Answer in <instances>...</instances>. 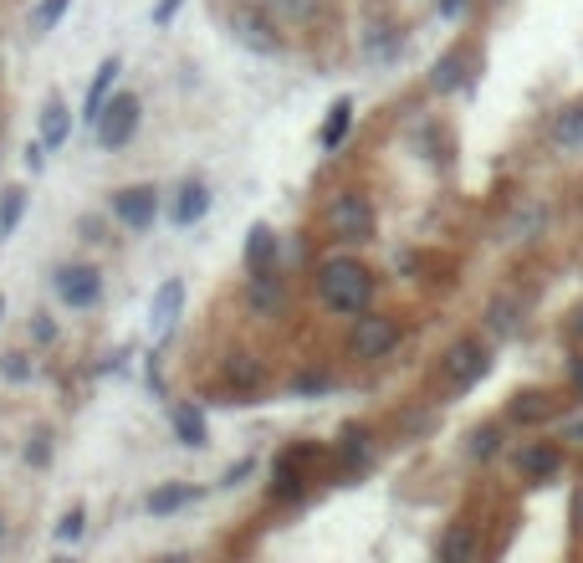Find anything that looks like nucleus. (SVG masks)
Instances as JSON below:
<instances>
[{"instance_id":"22","label":"nucleus","mask_w":583,"mask_h":563,"mask_svg":"<svg viewBox=\"0 0 583 563\" xmlns=\"http://www.w3.org/2000/svg\"><path fill=\"white\" fill-rule=\"evenodd\" d=\"M67 6H72V0H41V6L31 11V31H36V36H47V31L67 16Z\"/></svg>"},{"instance_id":"31","label":"nucleus","mask_w":583,"mask_h":563,"mask_svg":"<svg viewBox=\"0 0 583 563\" xmlns=\"http://www.w3.org/2000/svg\"><path fill=\"white\" fill-rule=\"evenodd\" d=\"M179 6H185V0H159V6H154V26H169Z\"/></svg>"},{"instance_id":"34","label":"nucleus","mask_w":583,"mask_h":563,"mask_svg":"<svg viewBox=\"0 0 583 563\" xmlns=\"http://www.w3.org/2000/svg\"><path fill=\"white\" fill-rule=\"evenodd\" d=\"M466 11V0H440V16H461Z\"/></svg>"},{"instance_id":"28","label":"nucleus","mask_w":583,"mask_h":563,"mask_svg":"<svg viewBox=\"0 0 583 563\" xmlns=\"http://www.w3.org/2000/svg\"><path fill=\"white\" fill-rule=\"evenodd\" d=\"M497 441H502V436H497V425L476 430V436H471V456H476V461H486L491 451H497Z\"/></svg>"},{"instance_id":"26","label":"nucleus","mask_w":583,"mask_h":563,"mask_svg":"<svg viewBox=\"0 0 583 563\" xmlns=\"http://www.w3.org/2000/svg\"><path fill=\"white\" fill-rule=\"evenodd\" d=\"M272 6H277L287 21H312V16H318L323 0H272Z\"/></svg>"},{"instance_id":"30","label":"nucleus","mask_w":583,"mask_h":563,"mask_svg":"<svg viewBox=\"0 0 583 563\" xmlns=\"http://www.w3.org/2000/svg\"><path fill=\"white\" fill-rule=\"evenodd\" d=\"M82 523H87L82 507H72V512L62 517V523H57V538H62V543H77V538H82Z\"/></svg>"},{"instance_id":"32","label":"nucleus","mask_w":583,"mask_h":563,"mask_svg":"<svg viewBox=\"0 0 583 563\" xmlns=\"http://www.w3.org/2000/svg\"><path fill=\"white\" fill-rule=\"evenodd\" d=\"M364 430H348V436H343V456H364Z\"/></svg>"},{"instance_id":"13","label":"nucleus","mask_w":583,"mask_h":563,"mask_svg":"<svg viewBox=\"0 0 583 563\" xmlns=\"http://www.w3.org/2000/svg\"><path fill=\"white\" fill-rule=\"evenodd\" d=\"M466 67H471L466 52H445V57L435 62V72H430V88H435V93H456L461 82H466Z\"/></svg>"},{"instance_id":"33","label":"nucleus","mask_w":583,"mask_h":563,"mask_svg":"<svg viewBox=\"0 0 583 563\" xmlns=\"http://www.w3.org/2000/svg\"><path fill=\"white\" fill-rule=\"evenodd\" d=\"M47 456H52V451H47V436H36V441L26 446V461H36V466H47Z\"/></svg>"},{"instance_id":"1","label":"nucleus","mask_w":583,"mask_h":563,"mask_svg":"<svg viewBox=\"0 0 583 563\" xmlns=\"http://www.w3.org/2000/svg\"><path fill=\"white\" fill-rule=\"evenodd\" d=\"M318 297L328 302L333 313H348L358 318L369 308V297H374V277L353 262V256H333V262L318 267Z\"/></svg>"},{"instance_id":"27","label":"nucleus","mask_w":583,"mask_h":563,"mask_svg":"<svg viewBox=\"0 0 583 563\" xmlns=\"http://www.w3.org/2000/svg\"><path fill=\"white\" fill-rule=\"evenodd\" d=\"M226 379H231V384H256V379H261V369H256L246 354H236V359L226 364Z\"/></svg>"},{"instance_id":"21","label":"nucleus","mask_w":583,"mask_h":563,"mask_svg":"<svg viewBox=\"0 0 583 563\" xmlns=\"http://www.w3.org/2000/svg\"><path fill=\"white\" fill-rule=\"evenodd\" d=\"M185 502H195V487H159V492L149 497V512H154V517H169V512H179Z\"/></svg>"},{"instance_id":"6","label":"nucleus","mask_w":583,"mask_h":563,"mask_svg":"<svg viewBox=\"0 0 583 563\" xmlns=\"http://www.w3.org/2000/svg\"><path fill=\"white\" fill-rule=\"evenodd\" d=\"M440 369H445V379H451L456 389H466V384H476V379L486 374V349H481L476 338H461V343H451V349H445Z\"/></svg>"},{"instance_id":"20","label":"nucleus","mask_w":583,"mask_h":563,"mask_svg":"<svg viewBox=\"0 0 583 563\" xmlns=\"http://www.w3.org/2000/svg\"><path fill=\"white\" fill-rule=\"evenodd\" d=\"M553 415V395H537V389H527V395H517L512 400V420H548Z\"/></svg>"},{"instance_id":"7","label":"nucleus","mask_w":583,"mask_h":563,"mask_svg":"<svg viewBox=\"0 0 583 563\" xmlns=\"http://www.w3.org/2000/svg\"><path fill=\"white\" fill-rule=\"evenodd\" d=\"M113 215H118L128 231L154 226V215H159V195H154V185H128V190H118V195H113Z\"/></svg>"},{"instance_id":"23","label":"nucleus","mask_w":583,"mask_h":563,"mask_svg":"<svg viewBox=\"0 0 583 563\" xmlns=\"http://www.w3.org/2000/svg\"><path fill=\"white\" fill-rule=\"evenodd\" d=\"M21 210H26V190H6V195H0V236H11L21 226Z\"/></svg>"},{"instance_id":"11","label":"nucleus","mask_w":583,"mask_h":563,"mask_svg":"<svg viewBox=\"0 0 583 563\" xmlns=\"http://www.w3.org/2000/svg\"><path fill=\"white\" fill-rule=\"evenodd\" d=\"M563 466V451L553 446V441H537V446H527L522 456H517V471L527 476V482H543V476H553Z\"/></svg>"},{"instance_id":"17","label":"nucleus","mask_w":583,"mask_h":563,"mask_svg":"<svg viewBox=\"0 0 583 563\" xmlns=\"http://www.w3.org/2000/svg\"><path fill=\"white\" fill-rule=\"evenodd\" d=\"M205 210H210V190L205 185H185V190H179V205H174V221L179 226H195Z\"/></svg>"},{"instance_id":"37","label":"nucleus","mask_w":583,"mask_h":563,"mask_svg":"<svg viewBox=\"0 0 583 563\" xmlns=\"http://www.w3.org/2000/svg\"><path fill=\"white\" fill-rule=\"evenodd\" d=\"M573 333H578V338H583V308H578V313H573Z\"/></svg>"},{"instance_id":"15","label":"nucleus","mask_w":583,"mask_h":563,"mask_svg":"<svg viewBox=\"0 0 583 563\" xmlns=\"http://www.w3.org/2000/svg\"><path fill=\"white\" fill-rule=\"evenodd\" d=\"M113 77H118V57H108V62L98 67V77H93V88H87V103H82V118H87V123H98V113H103V103H108V93H113Z\"/></svg>"},{"instance_id":"18","label":"nucleus","mask_w":583,"mask_h":563,"mask_svg":"<svg viewBox=\"0 0 583 563\" xmlns=\"http://www.w3.org/2000/svg\"><path fill=\"white\" fill-rule=\"evenodd\" d=\"M174 436H179V446H205V415L195 405H179L174 410Z\"/></svg>"},{"instance_id":"3","label":"nucleus","mask_w":583,"mask_h":563,"mask_svg":"<svg viewBox=\"0 0 583 563\" xmlns=\"http://www.w3.org/2000/svg\"><path fill=\"white\" fill-rule=\"evenodd\" d=\"M93 128H98L103 149H123L133 139V128H139V98H133V93H113V103H103V113H98Z\"/></svg>"},{"instance_id":"16","label":"nucleus","mask_w":583,"mask_h":563,"mask_svg":"<svg viewBox=\"0 0 583 563\" xmlns=\"http://www.w3.org/2000/svg\"><path fill=\"white\" fill-rule=\"evenodd\" d=\"M553 144L558 149H583V103H573V108H563L553 118Z\"/></svg>"},{"instance_id":"25","label":"nucleus","mask_w":583,"mask_h":563,"mask_svg":"<svg viewBox=\"0 0 583 563\" xmlns=\"http://www.w3.org/2000/svg\"><path fill=\"white\" fill-rule=\"evenodd\" d=\"M486 323H491V333H517V308H512L507 297H497L486 308Z\"/></svg>"},{"instance_id":"36","label":"nucleus","mask_w":583,"mask_h":563,"mask_svg":"<svg viewBox=\"0 0 583 563\" xmlns=\"http://www.w3.org/2000/svg\"><path fill=\"white\" fill-rule=\"evenodd\" d=\"M573 523L583 528V492H578V502H573Z\"/></svg>"},{"instance_id":"29","label":"nucleus","mask_w":583,"mask_h":563,"mask_svg":"<svg viewBox=\"0 0 583 563\" xmlns=\"http://www.w3.org/2000/svg\"><path fill=\"white\" fill-rule=\"evenodd\" d=\"M0 374H6V379H31V359L26 354H0Z\"/></svg>"},{"instance_id":"4","label":"nucleus","mask_w":583,"mask_h":563,"mask_svg":"<svg viewBox=\"0 0 583 563\" xmlns=\"http://www.w3.org/2000/svg\"><path fill=\"white\" fill-rule=\"evenodd\" d=\"M394 343H399V323H394V318L358 313V328H353V354H358V359H384Z\"/></svg>"},{"instance_id":"2","label":"nucleus","mask_w":583,"mask_h":563,"mask_svg":"<svg viewBox=\"0 0 583 563\" xmlns=\"http://www.w3.org/2000/svg\"><path fill=\"white\" fill-rule=\"evenodd\" d=\"M328 236L333 241H369L374 236V205L358 195V190H343L328 205Z\"/></svg>"},{"instance_id":"38","label":"nucleus","mask_w":583,"mask_h":563,"mask_svg":"<svg viewBox=\"0 0 583 563\" xmlns=\"http://www.w3.org/2000/svg\"><path fill=\"white\" fill-rule=\"evenodd\" d=\"M0 548H6V517H0Z\"/></svg>"},{"instance_id":"10","label":"nucleus","mask_w":583,"mask_h":563,"mask_svg":"<svg viewBox=\"0 0 583 563\" xmlns=\"http://www.w3.org/2000/svg\"><path fill=\"white\" fill-rule=\"evenodd\" d=\"M272 267H277V231L266 221H256L251 241H246V272L256 277V272H272Z\"/></svg>"},{"instance_id":"9","label":"nucleus","mask_w":583,"mask_h":563,"mask_svg":"<svg viewBox=\"0 0 583 563\" xmlns=\"http://www.w3.org/2000/svg\"><path fill=\"white\" fill-rule=\"evenodd\" d=\"M179 308H185V282H179V277L159 282V292H154V302H149V333H154V338H164V333L174 328Z\"/></svg>"},{"instance_id":"5","label":"nucleus","mask_w":583,"mask_h":563,"mask_svg":"<svg viewBox=\"0 0 583 563\" xmlns=\"http://www.w3.org/2000/svg\"><path fill=\"white\" fill-rule=\"evenodd\" d=\"M231 36L241 41L246 52H256V57H272V52H282V36H277V26L266 21L261 11H236V16H231Z\"/></svg>"},{"instance_id":"19","label":"nucleus","mask_w":583,"mask_h":563,"mask_svg":"<svg viewBox=\"0 0 583 563\" xmlns=\"http://www.w3.org/2000/svg\"><path fill=\"white\" fill-rule=\"evenodd\" d=\"M348 123H353V103H348V98H338V103L328 108V123H323V149H338V144H343Z\"/></svg>"},{"instance_id":"24","label":"nucleus","mask_w":583,"mask_h":563,"mask_svg":"<svg viewBox=\"0 0 583 563\" xmlns=\"http://www.w3.org/2000/svg\"><path fill=\"white\" fill-rule=\"evenodd\" d=\"M471 548H476V538H471L466 528H456V533H445L440 558H445V563H461V558H471Z\"/></svg>"},{"instance_id":"35","label":"nucleus","mask_w":583,"mask_h":563,"mask_svg":"<svg viewBox=\"0 0 583 563\" xmlns=\"http://www.w3.org/2000/svg\"><path fill=\"white\" fill-rule=\"evenodd\" d=\"M41 149H47V144H31L26 149V169H41Z\"/></svg>"},{"instance_id":"12","label":"nucleus","mask_w":583,"mask_h":563,"mask_svg":"<svg viewBox=\"0 0 583 563\" xmlns=\"http://www.w3.org/2000/svg\"><path fill=\"white\" fill-rule=\"evenodd\" d=\"M251 313H256V318H277V313H282V282H277V267L251 277Z\"/></svg>"},{"instance_id":"39","label":"nucleus","mask_w":583,"mask_h":563,"mask_svg":"<svg viewBox=\"0 0 583 563\" xmlns=\"http://www.w3.org/2000/svg\"><path fill=\"white\" fill-rule=\"evenodd\" d=\"M0 308H6V297H0Z\"/></svg>"},{"instance_id":"8","label":"nucleus","mask_w":583,"mask_h":563,"mask_svg":"<svg viewBox=\"0 0 583 563\" xmlns=\"http://www.w3.org/2000/svg\"><path fill=\"white\" fill-rule=\"evenodd\" d=\"M57 292H62V302H72V308H93V302L103 297V277L93 267H62Z\"/></svg>"},{"instance_id":"14","label":"nucleus","mask_w":583,"mask_h":563,"mask_svg":"<svg viewBox=\"0 0 583 563\" xmlns=\"http://www.w3.org/2000/svg\"><path fill=\"white\" fill-rule=\"evenodd\" d=\"M67 134H72V113H67L62 98H52L47 108H41V144L57 149V144H67Z\"/></svg>"}]
</instances>
